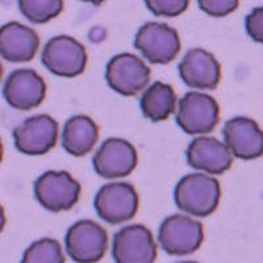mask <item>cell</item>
<instances>
[{"label":"cell","mask_w":263,"mask_h":263,"mask_svg":"<svg viewBox=\"0 0 263 263\" xmlns=\"http://www.w3.org/2000/svg\"><path fill=\"white\" fill-rule=\"evenodd\" d=\"M221 197L220 183L205 174H189L178 182L174 191L175 205L196 217H206L217 210Z\"/></svg>","instance_id":"obj_1"},{"label":"cell","mask_w":263,"mask_h":263,"mask_svg":"<svg viewBox=\"0 0 263 263\" xmlns=\"http://www.w3.org/2000/svg\"><path fill=\"white\" fill-rule=\"evenodd\" d=\"M82 187L67 171H46L34 182V196L45 210L62 212L79 201Z\"/></svg>","instance_id":"obj_2"},{"label":"cell","mask_w":263,"mask_h":263,"mask_svg":"<svg viewBox=\"0 0 263 263\" xmlns=\"http://www.w3.org/2000/svg\"><path fill=\"white\" fill-rule=\"evenodd\" d=\"M158 239L167 254L177 257L190 255L203 243V224L184 215L168 216L159 227Z\"/></svg>","instance_id":"obj_3"},{"label":"cell","mask_w":263,"mask_h":263,"mask_svg":"<svg viewBox=\"0 0 263 263\" xmlns=\"http://www.w3.org/2000/svg\"><path fill=\"white\" fill-rule=\"evenodd\" d=\"M41 62L50 72L62 78H75L86 70L87 51L70 36H57L46 42Z\"/></svg>","instance_id":"obj_4"},{"label":"cell","mask_w":263,"mask_h":263,"mask_svg":"<svg viewBox=\"0 0 263 263\" xmlns=\"http://www.w3.org/2000/svg\"><path fill=\"white\" fill-rule=\"evenodd\" d=\"M180 46L177 29L162 23H146L138 29L135 37V48L154 65L173 62L179 54Z\"/></svg>","instance_id":"obj_5"},{"label":"cell","mask_w":263,"mask_h":263,"mask_svg":"<svg viewBox=\"0 0 263 263\" xmlns=\"http://www.w3.org/2000/svg\"><path fill=\"white\" fill-rule=\"evenodd\" d=\"M140 197L129 183H109L99 190L93 200L95 211L102 220L111 225H120L135 217Z\"/></svg>","instance_id":"obj_6"},{"label":"cell","mask_w":263,"mask_h":263,"mask_svg":"<svg viewBox=\"0 0 263 263\" xmlns=\"http://www.w3.org/2000/svg\"><path fill=\"white\" fill-rule=\"evenodd\" d=\"M175 120L187 135H206L220 121V107L206 93L187 92L179 100Z\"/></svg>","instance_id":"obj_7"},{"label":"cell","mask_w":263,"mask_h":263,"mask_svg":"<svg viewBox=\"0 0 263 263\" xmlns=\"http://www.w3.org/2000/svg\"><path fill=\"white\" fill-rule=\"evenodd\" d=\"M65 242L66 251L74 262H98L108 249V233L92 220H81L69 228Z\"/></svg>","instance_id":"obj_8"},{"label":"cell","mask_w":263,"mask_h":263,"mask_svg":"<svg viewBox=\"0 0 263 263\" xmlns=\"http://www.w3.org/2000/svg\"><path fill=\"white\" fill-rule=\"evenodd\" d=\"M105 81L115 92L123 96H135L149 84L150 69L137 55L117 54L108 62Z\"/></svg>","instance_id":"obj_9"},{"label":"cell","mask_w":263,"mask_h":263,"mask_svg":"<svg viewBox=\"0 0 263 263\" xmlns=\"http://www.w3.org/2000/svg\"><path fill=\"white\" fill-rule=\"evenodd\" d=\"M58 123L48 115L29 117L13 130L15 147L27 156H44L58 142Z\"/></svg>","instance_id":"obj_10"},{"label":"cell","mask_w":263,"mask_h":263,"mask_svg":"<svg viewBox=\"0 0 263 263\" xmlns=\"http://www.w3.org/2000/svg\"><path fill=\"white\" fill-rule=\"evenodd\" d=\"M112 258L117 263H153L157 245L153 233L144 225H128L114 236Z\"/></svg>","instance_id":"obj_11"},{"label":"cell","mask_w":263,"mask_h":263,"mask_svg":"<svg viewBox=\"0 0 263 263\" xmlns=\"http://www.w3.org/2000/svg\"><path fill=\"white\" fill-rule=\"evenodd\" d=\"M138 163L137 150L121 138H108L92 158L93 170L105 179L128 177Z\"/></svg>","instance_id":"obj_12"},{"label":"cell","mask_w":263,"mask_h":263,"mask_svg":"<svg viewBox=\"0 0 263 263\" xmlns=\"http://www.w3.org/2000/svg\"><path fill=\"white\" fill-rule=\"evenodd\" d=\"M3 96L12 108L30 111L45 100L46 83L34 70H15L4 82Z\"/></svg>","instance_id":"obj_13"},{"label":"cell","mask_w":263,"mask_h":263,"mask_svg":"<svg viewBox=\"0 0 263 263\" xmlns=\"http://www.w3.org/2000/svg\"><path fill=\"white\" fill-rule=\"evenodd\" d=\"M182 81L195 90H216L221 79V66L215 55L201 48L187 51L178 66Z\"/></svg>","instance_id":"obj_14"},{"label":"cell","mask_w":263,"mask_h":263,"mask_svg":"<svg viewBox=\"0 0 263 263\" xmlns=\"http://www.w3.org/2000/svg\"><path fill=\"white\" fill-rule=\"evenodd\" d=\"M185 157L192 168L212 175H222L233 163L232 150L215 137L195 138L187 147Z\"/></svg>","instance_id":"obj_15"},{"label":"cell","mask_w":263,"mask_h":263,"mask_svg":"<svg viewBox=\"0 0 263 263\" xmlns=\"http://www.w3.org/2000/svg\"><path fill=\"white\" fill-rule=\"evenodd\" d=\"M222 133L236 158L251 161L263 156V132L254 120L234 117L227 121Z\"/></svg>","instance_id":"obj_16"},{"label":"cell","mask_w":263,"mask_h":263,"mask_svg":"<svg viewBox=\"0 0 263 263\" xmlns=\"http://www.w3.org/2000/svg\"><path fill=\"white\" fill-rule=\"evenodd\" d=\"M40 37L36 30L11 21L0 28V54L8 62H29L36 57Z\"/></svg>","instance_id":"obj_17"},{"label":"cell","mask_w":263,"mask_h":263,"mask_svg":"<svg viewBox=\"0 0 263 263\" xmlns=\"http://www.w3.org/2000/svg\"><path fill=\"white\" fill-rule=\"evenodd\" d=\"M98 140V125L86 115H78L66 121L62 132V146L71 156H86L93 149Z\"/></svg>","instance_id":"obj_18"},{"label":"cell","mask_w":263,"mask_h":263,"mask_svg":"<svg viewBox=\"0 0 263 263\" xmlns=\"http://www.w3.org/2000/svg\"><path fill=\"white\" fill-rule=\"evenodd\" d=\"M177 95L170 84L154 82L152 86L145 90L140 100L141 111L146 119L153 123L164 121L175 111Z\"/></svg>","instance_id":"obj_19"},{"label":"cell","mask_w":263,"mask_h":263,"mask_svg":"<svg viewBox=\"0 0 263 263\" xmlns=\"http://www.w3.org/2000/svg\"><path fill=\"white\" fill-rule=\"evenodd\" d=\"M18 9L33 24H45L61 15L63 0H18Z\"/></svg>","instance_id":"obj_20"},{"label":"cell","mask_w":263,"mask_h":263,"mask_svg":"<svg viewBox=\"0 0 263 263\" xmlns=\"http://www.w3.org/2000/svg\"><path fill=\"white\" fill-rule=\"evenodd\" d=\"M60 242L53 238H42L33 242L23 255V263H65Z\"/></svg>","instance_id":"obj_21"},{"label":"cell","mask_w":263,"mask_h":263,"mask_svg":"<svg viewBox=\"0 0 263 263\" xmlns=\"http://www.w3.org/2000/svg\"><path fill=\"white\" fill-rule=\"evenodd\" d=\"M150 12L158 17H177L189 8L190 0H144Z\"/></svg>","instance_id":"obj_22"},{"label":"cell","mask_w":263,"mask_h":263,"mask_svg":"<svg viewBox=\"0 0 263 263\" xmlns=\"http://www.w3.org/2000/svg\"><path fill=\"white\" fill-rule=\"evenodd\" d=\"M239 0H197L199 8L212 17H224L238 8Z\"/></svg>","instance_id":"obj_23"},{"label":"cell","mask_w":263,"mask_h":263,"mask_svg":"<svg viewBox=\"0 0 263 263\" xmlns=\"http://www.w3.org/2000/svg\"><path fill=\"white\" fill-rule=\"evenodd\" d=\"M245 28L253 41L263 44V6L254 8L246 16Z\"/></svg>","instance_id":"obj_24"},{"label":"cell","mask_w":263,"mask_h":263,"mask_svg":"<svg viewBox=\"0 0 263 263\" xmlns=\"http://www.w3.org/2000/svg\"><path fill=\"white\" fill-rule=\"evenodd\" d=\"M82 2H86V3H91L93 6H100L102 3H104L105 0H82Z\"/></svg>","instance_id":"obj_25"}]
</instances>
